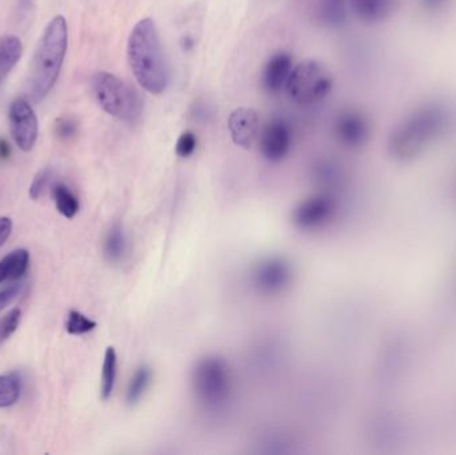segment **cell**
Returning a JSON list of instances; mask_svg holds the SVG:
<instances>
[{
  "label": "cell",
  "mask_w": 456,
  "mask_h": 455,
  "mask_svg": "<svg viewBox=\"0 0 456 455\" xmlns=\"http://www.w3.org/2000/svg\"><path fill=\"white\" fill-rule=\"evenodd\" d=\"M127 56L131 71L141 87L154 95L167 88V63L159 31L152 19H142L135 24L128 37Z\"/></svg>",
  "instance_id": "6da1fadb"
},
{
  "label": "cell",
  "mask_w": 456,
  "mask_h": 455,
  "mask_svg": "<svg viewBox=\"0 0 456 455\" xmlns=\"http://www.w3.org/2000/svg\"><path fill=\"white\" fill-rule=\"evenodd\" d=\"M69 48V27L64 16L56 15L43 32L32 61L28 93L40 102L55 87Z\"/></svg>",
  "instance_id": "7a4b0ae2"
},
{
  "label": "cell",
  "mask_w": 456,
  "mask_h": 455,
  "mask_svg": "<svg viewBox=\"0 0 456 455\" xmlns=\"http://www.w3.org/2000/svg\"><path fill=\"white\" fill-rule=\"evenodd\" d=\"M446 110L439 103L423 104L402 120L391 138V147L401 154H417L444 130Z\"/></svg>",
  "instance_id": "3957f363"
},
{
  "label": "cell",
  "mask_w": 456,
  "mask_h": 455,
  "mask_svg": "<svg viewBox=\"0 0 456 455\" xmlns=\"http://www.w3.org/2000/svg\"><path fill=\"white\" fill-rule=\"evenodd\" d=\"M191 384L195 398L208 410H221L231 401L232 374L224 358L211 355L198 361Z\"/></svg>",
  "instance_id": "277c9868"
},
{
  "label": "cell",
  "mask_w": 456,
  "mask_h": 455,
  "mask_svg": "<svg viewBox=\"0 0 456 455\" xmlns=\"http://www.w3.org/2000/svg\"><path fill=\"white\" fill-rule=\"evenodd\" d=\"M93 93L103 111L122 120L138 119L142 112L139 93L130 85L110 72L93 77Z\"/></svg>",
  "instance_id": "5b68a950"
},
{
  "label": "cell",
  "mask_w": 456,
  "mask_h": 455,
  "mask_svg": "<svg viewBox=\"0 0 456 455\" xmlns=\"http://www.w3.org/2000/svg\"><path fill=\"white\" fill-rule=\"evenodd\" d=\"M334 85V77L324 64L305 61L292 69L287 80L289 98L300 106H313L323 101Z\"/></svg>",
  "instance_id": "8992f818"
},
{
  "label": "cell",
  "mask_w": 456,
  "mask_h": 455,
  "mask_svg": "<svg viewBox=\"0 0 456 455\" xmlns=\"http://www.w3.org/2000/svg\"><path fill=\"white\" fill-rule=\"evenodd\" d=\"M294 280V267L283 256H268L252 267L249 282L256 293L273 297L284 293Z\"/></svg>",
  "instance_id": "52a82bcc"
},
{
  "label": "cell",
  "mask_w": 456,
  "mask_h": 455,
  "mask_svg": "<svg viewBox=\"0 0 456 455\" xmlns=\"http://www.w3.org/2000/svg\"><path fill=\"white\" fill-rule=\"evenodd\" d=\"M11 135L21 151L28 152L34 149L39 134V123L34 109L28 101L18 98L11 103L8 111Z\"/></svg>",
  "instance_id": "ba28073f"
},
{
  "label": "cell",
  "mask_w": 456,
  "mask_h": 455,
  "mask_svg": "<svg viewBox=\"0 0 456 455\" xmlns=\"http://www.w3.org/2000/svg\"><path fill=\"white\" fill-rule=\"evenodd\" d=\"M337 205L329 195L318 194L302 200L292 211V222L303 232H316L334 219Z\"/></svg>",
  "instance_id": "9c48e42d"
},
{
  "label": "cell",
  "mask_w": 456,
  "mask_h": 455,
  "mask_svg": "<svg viewBox=\"0 0 456 455\" xmlns=\"http://www.w3.org/2000/svg\"><path fill=\"white\" fill-rule=\"evenodd\" d=\"M291 146V128L286 120H271L260 134L259 149L267 162H281L289 155Z\"/></svg>",
  "instance_id": "30bf717a"
},
{
  "label": "cell",
  "mask_w": 456,
  "mask_h": 455,
  "mask_svg": "<svg viewBox=\"0 0 456 455\" xmlns=\"http://www.w3.org/2000/svg\"><path fill=\"white\" fill-rule=\"evenodd\" d=\"M228 130L236 146L251 149L259 136V115L255 110L239 107L228 118Z\"/></svg>",
  "instance_id": "8fae6325"
},
{
  "label": "cell",
  "mask_w": 456,
  "mask_h": 455,
  "mask_svg": "<svg viewBox=\"0 0 456 455\" xmlns=\"http://www.w3.org/2000/svg\"><path fill=\"white\" fill-rule=\"evenodd\" d=\"M335 134L340 143L347 147H359L369 138L370 123L362 112H342L335 122Z\"/></svg>",
  "instance_id": "7c38bea8"
},
{
  "label": "cell",
  "mask_w": 456,
  "mask_h": 455,
  "mask_svg": "<svg viewBox=\"0 0 456 455\" xmlns=\"http://www.w3.org/2000/svg\"><path fill=\"white\" fill-rule=\"evenodd\" d=\"M292 71V56L289 53H273L262 72V85L268 93H281Z\"/></svg>",
  "instance_id": "4fadbf2b"
},
{
  "label": "cell",
  "mask_w": 456,
  "mask_h": 455,
  "mask_svg": "<svg viewBox=\"0 0 456 455\" xmlns=\"http://www.w3.org/2000/svg\"><path fill=\"white\" fill-rule=\"evenodd\" d=\"M396 0H351V10L364 23H380L395 10Z\"/></svg>",
  "instance_id": "5bb4252c"
},
{
  "label": "cell",
  "mask_w": 456,
  "mask_h": 455,
  "mask_svg": "<svg viewBox=\"0 0 456 455\" xmlns=\"http://www.w3.org/2000/svg\"><path fill=\"white\" fill-rule=\"evenodd\" d=\"M154 382V371L149 365H141L130 378L126 390V402L130 406H135L136 403L143 400L144 395L149 392Z\"/></svg>",
  "instance_id": "9a60e30c"
},
{
  "label": "cell",
  "mask_w": 456,
  "mask_h": 455,
  "mask_svg": "<svg viewBox=\"0 0 456 455\" xmlns=\"http://www.w3.org/2000/svg\"><path fill=\"white\" fill-rule=\"evenodd\" d=\"M29 254L24 248H18L7 254L0 261V285L8 280H20L28 270Z\"/></svg>",
  "instance_id": "2e32d148"
},
{
  "label": "cell",
  "mask_w": 456,
  "mask_h": 455,
  "mask_svg": "<svg viewBox=\"0 0 456 455\" xmlns=\"http://www.w3.org/2000/svg\"><path fill=\"white\" fill-rule=\"evenodd\" d=\"M21 53L23 45L15 35H5L0 39V85L20 61Z\"/></svg>",
  "instance_id": "e0dca14e"
},
{
  "label": "cell",
  "mask_w": 456,
  "mask_h": 455,
  "mask_svg": "<svg viewBox=\"0 0 456 455\" xmlns=\"http://www.w3.org/2000/svg\"><path fill=\"white\" fill-rule=\"evenodd\" d=\"M118 354L114 347H107L104 353L103 368H102L101 397L107 401L111 398L117 385Z\"/></svg>",
  "instance_id": "ac0fdd59"
},
{
  "label": "cell",
  "mask_w": 456,
  "mask_h": 455,
  "mask_svg": "<svg viewBox=\"0 0 456 455\" xmlns=\"http://www.w3.org/2000/svg\"><path fill=\"white\" fill-rule=\"evenodd\" d=\"M127 253V237L122 227L114 226L104 240V256L111 264L122 261Z\"/></svg>",
  "instance_id": "d6986e66"
},
{
  "label": "cell",
  "mask_w": 456,
  "mask_h": 455,
  "mask_svg": "<svg viewBox=\"0 0 456 455\" xmlns=\"http://www.w3.org/2000/svg\"><path fill=\"white\" fill-rule=\"evenodd\" d=\"M53 200H55L56 208L61 215L67 219H72L80 210L79 199L77 195L69 189L64 183H56L53 186Z\"/></svg>",
  "instance_id": "ffe728a7"
},
{
  "label": "cell",
  "mask_w": 456,
  "mask_h": 455,
  "mask_svg": "<svg viewBox=\"0 0 456 455\" xmlns=\"http://www.w3.org/2000/svg\"><path fill=\"white\" fill-rule=\"evenodd\" d=\"M21 394V382L16 374L0 376V408H10L18 402Z\"/></svg>",
  "instance_id": "44dd1931"
},
{
  "label": "cell",
  "mask_w": 456,
  "mask_h": 455,
  "mask_svg": "<svg viewBox=\"0 0 456 455\" xmlns=\"http://www.w3.org/2000/svg\"><path fill=\"white\" fill-rule=\"evenodd\" d=\"M96 326H98V323H96L95 321L86 317L85 314L77 312V310L69 312L66 321L67 333L71 334V336H85V334L95 330Z\"/></svg>",
  "instance_id": "7402d4cb"
},
{
  "label": "cell",
  "mask_w": 456,
  "mask_h": 455,
  "mask_svg": "<svg viewBox=\"0 0 456 455\" xmlns=\"http://www.w3.org/2000/svg\"><path fill=\"white\" fill-rule=\"evenodd\" d=\"M51 179H53V171L50 168L40 170L35 175L34 181H32L31 186H29V198L32 200H37L40 197H43L45 190L50 186Z\"/></svg>",
  "instance_id": "603a6c76"
},
{
  "label": "cell",
  "mask_w": 456,
  "mask_h": 455,
  "mask_svg": "<svg viewBox=\"0 0 456 455\" xmlns=\"http://www.w3.org/2000/svg\"><path fill=\"white\" fill-rule=\"evenodd\" d=\"M21 320V312L19 309L11 310L2 322H0V342L7 341L12 337V334L18 330L19 323Z\"/></svg>",
  "instance_id": "cb8c5ba5"
},
{
  "label": "cell",
  "mask_w": 456,
  "mask_h": 455,
  "mask_svg": "<svg viewBox=\"0 0 456 455\" xmlns=\"http://www.w3.org/2000/svg\"><path fill=\"white\" fill-rule=\"evenodd\" d=\"M197 146L198 139L195 134L191 133V131H186V133L179 136L178 142H176V155L181 158H190L194 154Z\"/></svg>",
  "instance_id": "d4e9b609"
},
{
  "label": "cell",
  "mask_w": 456,
  "mask_h": 455,
  "mask_svg": "<svg viewBox=\"0 0 456 455\" xmlns=\"http://www.w3.org/2000/svg\"><path fill=\"white\" fill-rule=\"evenodd\" d=\"M77 123L71 118H61L56 123V135L61 141L71 139L77 134Z\"/></svg>",
  "instance_id": "484cf974"
},
{
  "label": "cell",
  "mask_w": 456,
  "mask_h": 455,
  "mask_svg": "<svg viewBox=\"0 0 456 455\" xmlns=\"http://www.w3.org/2000/svg\"><path fill=\"white\" fill-rule=\"evenodd\" d=\"M19 293H20V285H18V283L7 285L5 288H0V312L7 305H10L19 296Z\"/></svg>",
  "instance_id": "4316f807"
},
{
  "label": "cell",
  "mask_w": 456,
  "mask_h": 455,
  "mask_svg": "<svg viewBox=\"0 0 456 455\" xmlns=\"http://www.w3.org/2000/svg\"><path fill=\"white\" fill-rule=\"evenodd\" d=\"M12 232V221L7 216H0V248L7 242Z\"/></svg>",
  "instance_id": "83f0119b"
},
{
  "label": "cell",
  "mask_w": 456,
  "mask_h": 455,
  "mask_svg": "<svg viewBox=\"0 0 456 455\" xmlns=\"http://www.w3.org/2000/svg\"><path fill=\"white\" fill-rule=\"evenodd\" d=\"M447 0H422L423 7L428 11H438L446 4Z\"/></svg>",
  "instance_id": "f1b7e54d"
},
{
  "label": "cell",
  "mask_w": 456,
  "mask_h": 455,
  "mask_svg": "<svg viewBox=\"0 0 456 455\" xmlns=\"http://www.w3.org/2000/svg\"><path fill=\"white\" fill-rule=\"evenodd\" d=\"M11 147L5 139H0V160H5L10 158Z\"/></svg>",
  "instance_id": "f546056e"
}]
</instances>
